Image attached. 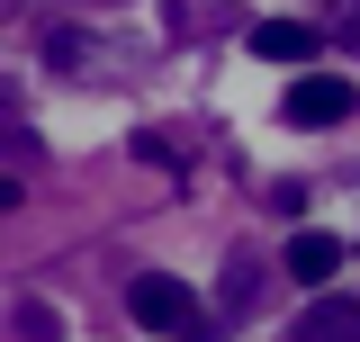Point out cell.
<instances>
[{"label":"cell","instance_id":"cell-1","mask_svg":"<svg viewBox=\"0 0 360 342\" xmlns=\"http://www.w3.org/2000/svg\"><path fill=\"white\" fill-rule=\"evenodd\" d=\"M127 315L144 324V334H162V342H172V334L198 342V298H189L180 279H162V270H144V279L127 289Z\"/></svg>","mask_w":360,"mask_h":342},{"label":"cell","instance_id":"cell-2","mask_svg":"<svg viewBox=\"0 0 360 342\" xmlns=\"http://www.w3.org/2000/svg\"><path fill=\"white\" fill-rule=\"evenodd\" d=\"M352 108H360V90L342 82V72H307V82H288V99H279L288 127H342Z\"/></svg>","mask_w":360,"mask_h":342},{"label":"cell","instance_id":"cell-3","mask_svg":"<svg viewBox=\"0 0 360 342\" xmlns=\"http://www.w3.org/2000/svg\"><path fill=\"white\" fill-rule=\"evenodd\" d=\"M288 342H360V298H324L315 289V306L288 324Z\"/></svg>","mask_w":360,"mask_h":342},{"label":"cell","instance_id":"cell-4","mask_svg":"<svg viewBox=\"0 0 360 342\" xmlns=\"http://www.w3.org/2000/svg\"><path fill=\"white\" fill-rule=\"evenodd\" d=\"M333 270H342V234H288V279H307V289H324V279H333Z\"/></svg>","mask_w":360,"mask_h":342},{"label":"cell","instance_id":"cell-5","mask_svg":"<svg viewBox=\"0 0 360 342\" xmlns=\"http://www.w3.org/2000/svg\"><path fill=\"white\" fill-rule=\"evenodd\" d=\"M252 54H262V63H307L315 27H307V18H262V27H252Z\"/></svg>","mask_w":360,"mask_h":342},{"label":"cell","instance_id":"cell-6","mask_svg":"<svg viewBox=\"0 0 360 342\" xmlns=\"http://www.w3.org/2000/svg\"><path fill=\"white\" fill-rule=\"evenodd\" d=\"M217 298H225V315H252V298H262V270H252V253L225 261V289H217Z\"/></svg>","mask_w":360,"mask_h":342},{"label":"cell","instance_id":"cell-7","mask_svg":"<svg viewBox=\"0 0 360 342\" xmlns=\"http://www.w3.org/2000/svg\"><path fill=\"white\" fill-rule=\"evenodd\" d=\"M9 324H18V342H54V306H45V298H27Z\"/></svg>","mask_w":360,"mask_h":342}]
</instances>
